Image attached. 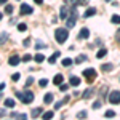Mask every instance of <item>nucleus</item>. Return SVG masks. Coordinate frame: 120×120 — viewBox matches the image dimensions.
Returning <instances> with one entry per match:
<instances>
[{"label": "nucleus", "instance_id": "obj_1", "mask_svg": "<svg viewBox=\"0 0 120 120\" xmlns=\"http://www.w3.org/2000/svg\"><path fill=\"white\" fill-rule=\"evenodd\" d=\"M74 8H75V7L71 3V2H69V0H67V2H64V5H63V7H61V10H59V18H61V19H67V16L71 15V11H72Z\"/></svg>", "mask_w": 120, "mask_h": 120}, {"label": "nucleus", "instance_id": "obj_2", "mask_svg": "<svg viewBox=\"0 0 120 120\" xmlns=\"http://www.w3.org/2000/svg\"><path fill=\"white\" fill-rule=\"evenodd\" d=\"M16 98L19 101H22L24 104H30L34 101V93L32 91H18L16 93Z\"/></svg>", "mask_w": 120, "mask_h": 120}, {"label": "nucleus", "instance_id": "obj_3", "mask_svg": "<svg viewBox=\"0 0 120 120\" xmlns=\"http://www.w3.org/2000/svg\"><path fill=\"white\" fill-rule=\"evenodd\" d=\"M67 37H69V30L67 29H56L55 30V38L58 43H64L66 40H67Z\"/></svg>", "mask_w": 120, "mask_h": 120}, {"label": "nucleus", "instance_id": "obj_4", "mask_svg": "<svg viewBox=\"0 0 120 120\" xmlns=\"http://www.w3.org/2000/svg\"><path fill=\"white\" fill-rule=\"evenodd\" d=\"M83 77L86 79V82H88V83H93L94 80H96V71L91 69V67H88V69L83 71Z\"/></svg>", "mask_w": 120, "mask_h": 120}, {"label": "nucleus", "instance_id": "obj_5", "mask_svg": "<svg viewBox=\"0 0 120 120\" xmlns=\"http://www.w3.org/2000/svg\"><path fill=\"white\" fill-rule=\"evenodd\" d=\"M77 24V10H72L71 11V15H69V18H67V22H66V26H67V29H72Z\"/></svg>", "mask_w": 120, "mask_h": 120}, {"label": "nucleus", "instance_id": "obj_6", "mask_svg": "<svg viewBox=\"0 0 120 120\" xmlns=\"http://www.w3.org/2000/svg\"><path fill=\"white\" fill-rule=\"evenodd\" d=\"M109 102L111 104H120V91H117V90L111 91V94H109Z\"/></svg>", "mask_w": 120, "mask_h": 120}, {"label": "nucleus", "instance_id": "obj_7", "mask_svg": "<svg viewBox=\"0 0 120 120\" xmlns=\"http://www.w3.org/2000/svg\"><path fill=\"white\" fill-rule=\"evenodd\" d=\"M32 7H29L27 3H21V8H19V13L21 15H32Z\"/></svg>", "mask_w": 120, "mask_h": 120}, {"label": "nucleus", "instance_id": "obj_8", "mask_svg": "<svg viewBox=\"0 0 120 120\" xmlns=\"http://www.w3.org/2000/svg\"><path fill=\"white\" fill-rule=\"evenodd\" d=\"M93 96H94V88H88V90H85V91L82 93L83 99H90V98H93Z\"/></svg>", "mask_w": 120, "mask_h": 120}, {"label": "nucleus", "instance_id": "obj_9", "mask_svg": "<svg viewBox=\"0 0 120 120\" xmlns=\"http://www.w3.org/2000/svg\"><path fill=\"white\" fill-rule=\"evenodd\" d=\"M8 63H10V66H18L19 63H21V58H19L18 55H11L10 59H8Z\"/></svg>", "mask_w": 120, "mask_h": 120}, {"label": "nucleus", "instance_id": "obj_10", "mask_svg": "<svg viewBox=\"0 0 120 120\" xmlns=\"http://www.w3.org/2000/svg\"><path fill=\"white\" fill-rule=\"evenodd\" d=\"M94 15H96V8L91 7V8H88L85 13H83V18H91V16H94Z\"/></svg>", "mask_w": 120, "mask_h": 120}, {"label": "nucleus", "instance_id": "obj_11", "mask_svg": "<svg viewBox=\"0 0 120 120\" xmlns=\"http://www.w3.org/2000/svg\"><path fill=\"white\" fill-rule=\"evenodd\" d=\"M90 37V30L86 27H83V29H80V34H79V38H88Z\"/></svg>", "mask_w": 120, "mask_h": 120}, {"label": "nucleus", "instance_id": "obj_12", "mask_svg": "<svg viewBox=\"0 0 120 120\" xmlns=\"http://www.w3.org/2000/svg\"><path fill=\"white\" fill-rule=\"evenodd\" d=\"M63 82H64V77H63V74H56L55 79H53V83H55V85H61Z\"/></svg>", "mask_w": 120, "mask_h": 120}, {"label": "nucleus", "instance_id": "obj_13", "mask_svg": "<svg viewBox=\"0 0 120 120\" xmlns=\"http://www.w3.org/2000/svg\"><path fill=\"white\" fill-rule=\"evenodd\" d=\"M80 82H82V80H80V79H79V77H75V75H72V77H71V85H72V86H79V85H80Z\"/></svg>", "mask_w": 120, "mask_h": 120}, {"label": "nucleus", "instance_id": "obj_14", "mask_svg": "<svg viewBox=\"0 0 120 120\" xmlns=\"http://www.w3.org/2000/svg\"><path fill=\"white\" fill-rule=\"evenodd\" d=\"M10 117H13V119H27V115H26V114H18V112H11V114H10Z\"/></svg>", "mask_w": 120, "mask_h": 120}, {"label": "nucleus", "instance_id": "obj_15", "mask_svg": "<svg viewBox=\"0 0 120 120\" xmlns=\"http://www.w3.org/2000/svg\"><path fill=\"white\" fill-rule=\"evenodd\" d=\"M69 2H71L74 7H77V5H86L90 0H69Z\"/></svg>", "mask_w": 120, "mask_h": 120}, {"label": "nucleus", "instance_id": "obj_16", "mask_svg": "<svg viewBox=\"0 0 120 120\" xmlns=\"http://www.w3.org/2000/svg\"><path fill=\"white\" fill-rule=\"evenodd\" d=\"M59 56H61V53H59V51H56V53H53V56H51V58H48V63H50V64H53V63H55L56 59L59 58Z\"/></svg>", "mask_w": 120, "mask_h": 120}, {"label": "nucleus", "instance_id": "obj_17", "mask_svg": "<svg viewBox=\"0 0 120 120\" xmlns=\"http://www.w3.org/2000/svg\"><path fill=\"white\" fill-rule=\"evenodd\" d=\"M51 101H53V94H51V93H46L45 96H43V102H45V104H50Z\"/></svg>", "mask_w": 120, "mask_h": 120}, {"label": "nucleus", "instance_id": "obj_18", "mask_svg": "<svg viewBox=\"0 0 120 120\" xmlns=\"http://www.w3.org/2000/svg\"><path fill=\"white\" fill-rule=\"evenodd\" d=\"M106 55H107V50H106V48H101V50L96 53V58H98V59H101V58H104Z\"/></svg>", "mask_w": 120, "mask_h": 120}, {"label": "nucleus", "instance_id": "obj_19", "mask_svg": "<svg viewBox=\"0 0 120 120\" xmlns=\"http://www.w3.org/2000/svg\"><path fill=\"white\" fill-rule=\"evenodd\" d=\"M5 107H8V109H11V107H15V99H11V98H8V99H5Z\"/></svg>", "mask_w": 120, "mask_h": 120}, {"label": "nucleus", "instance_id": "obj_20", "mask_svg": "<svg viewBox=\"0 0 120 120\" xmlns=\"http://www.w3.org/2000/svg\"><path fill=\"white\" fill-rule=\"evenodd\" d=\"M53 115H55V112H53V111H48V112H43L42 119H45V120H48V119H53Z\"/></svg>", "mask_w": 120, "mask_h": 120}, {"label": "nucleus", "instance_id": "obj_21", "mask_svg": "<svg viewBox=\"0 0 120 120\" xmlns=\"http://www.w3.org/2000/svg\"><path fill=\"white\" fill-rule=\"evenodd\" d=\"M40 114H42V109H40V107H35V109H32V112H30V115H32L34 119H35V117H38Z\"/></svg>", "mask_w": 120, "mask_h": 120}, {"label": "nucleus", "instance_id": "obj_22", "mask_svg": "<svg viewBox=\"0 0 120 120\" xmlns=\"http://www.w3.org/2000/svg\"><path fill=\"white\" fill-rule=\"evenodd\" d=\"M112 69H114V66H112V64H102L101 66L102 72H109V71H112Z\"/></svg>", "mask_w": 120, "mask_h": 120}, {"label": "nucleus", "instance_id": "obj_23", "mask_svg": "<svg viewBox=\"0 0 120 120\" xmlns=\"http://www.w3.org/2000/svg\"><path fill=\"white\" fill-rule=\"evenodd\" d=\"M111 21L114 22V24H120V15H112Z\"/></svg>", "mask_w": 120, "mask_h": 120}, {"label": "nucleus", "instance_id": "obj_24", "mask_svg": "<svg viewBox=\"0 0 120 120\" xmlns=\"http://www.w3.org/2000/svg\"><path fill=\"white\" fill-rule=\"evenodd\" d=\"M86 59V55H80V56H77V59H75V64H80V63H83Z\"/></svg>", "mask_w": 120, "mask_h": 120}, {"label": "nucleus", "instance_id": "obj_25", "mask_svg": "<svg viewBox=\"0 0 120 120\" xmlns=\"http://www.w3.org/2000/svg\"><path fill=\"white\" fill-rule=\"evenodd\" d=\"M43 61H45V56L37 53V55H35V63H43Z\"/></svg>", "mask_w": 120, "mask_h": 120}, {"label": "nucleus", "instance_id": "obj_26", "mask_svg": "<svg viewBox=\"0 0 120 120\" xmlns=\"http://www.w3.org/2000/svg\"><path fill=\"white\" fill-rule=\"evenodd\" d=\"M7 38H8V34H7V32H2V34H0V45H2V43H5V40H7Z\"/></svg>", "mask_w": 120, "mask_h": 120}, {"label": "nucleus", "instance_id": "obj_27", "mask_svg": "<svg viewBox=\"0 0 120 120\" xmlns=\"http://www.w3.org/2000/svg\"><path fill=\"white\" fill-rule=\"evenodd\" d=\"M85 117H88V112L86 111H80L77 114V119H85Z\"/></svg>", "mask_w": 120, "mask_h": 120}, {"label": "nucleus", "instance_id": "obj_28", "mask_svg": "<svg viewBox=\"0 0 120 120\" xmlns=\"http://www.w3.org/2000/svg\"><path fill=\"white\" fill-rule=\"evenodd\" d=\"M72 63H74V61H72L71 58H66V59H63V66H64V67H67V66H71Z\"/></svg>", "mask_w": 120, "mask_h": 120}, {"label": "nucleus", "instance_id": "obj_29", "mask_svg": "<svg viewBox=\"0 0 120 120\" xmlns=\"http://www.w3.org/2000/svg\"><path fill=\"white\" fill-rule=\"evenodd\" d=\"M18 30L19 32H24V30H27V26L24 22H21V24H18Z\"/></svg>", "mask_w": 120, "mask_h": 120}, {"label": "nucleus", "instance_id": "obj_30", "mask_svg": "<svg viewBox=\"0 0 120 120\" xmlns=\"http://www.w3.org/2000/svg\"><path fill=\"white\" fill-rule=\"evenodd\" d=\"M13 5H7V7H5V13H8V15H11V13H13Z\"/></svg>", "mask_w": 120, "mask_h": 120}, {"label": "nucleus", "instance_id": "obj_31", "mask_svg": "<svg viewBox=\"0 0 120 120\" xmlns=\"http://www.w3.org/2000/svg\"><path fill=\"white\" fill-rule=\"evenodd\" d=\"M46 83H48V80H46V79H40V82H38V85H40L42 88H45V86H46Z\"/></svg>", "mask_w": 120, "mask_h": 120}, {"label": "nucleus", "instance_id": "obj_32", "mask_svg": "<svg viewBox=\"0 0 120 120\" xmlns=\"http://www.w3.org/2000/svg\"><path fill=\"white\" fill-rule=\"evenodd\" d=\"M106 117H115V111H106Z\"/></svg>", "mask_w": 120, "mask_h": 120}, {"label": "nucleus", "instance_id": "obj_33", "mask_svg": "<svg viewBox=\"0 0 120 120\" xmlns=\"http://www.w3.org/2000/svg\"><path fill=\"white\" fill-rule=\"evenodd\" d=\"M46 43H42V42H38V43H35V48H38V50H40V48H46Z\"/></svg>", "mask_w": 120, "mask_h": 120}, {"label": "nucleus", "instance_id": "obj_34", "mask_svg": "<svg viewBox=\"0 0 120 120\" xmlns=\"http://www.w3.org/2000/svg\"><path fill=\"white\" fill-rule=\"evenodd\" d=\"M30 59H32V56H30V55H24V56H22V61H24V63H27V61H30Z\"/></svg>", "mask_w": 120, "mask_h": 120}, {"label": "nucleus", "instance_id": "obj_35", "mask_svg": "<svg viewBox=\"0 0 120 120\" xmlns=\"http://www.w3.org/2000/svg\"><path fill=\"white\" fill-rule=\"evenodd\" d=\"M101 106H102V104H101V101H96L94 104H93V109H99Z\"/></svg>", "mask_w": 120, "mask_h": 120}, {"label": "nucleus", "instance_id": "obj_36", "mask_svg": "<svg viewBox=\"0 0 120 120\" xmlns=\"http://www.w3.org/2000/svg\"><path fill=\"white\" fill-rule=\"evenodd\" d=\"M59 88H61V91H67V88H69V86H67L66 83H61V85H59Z\"/></svg>", "mask_w": 120, "mask_h": 120}, {"label": "nucleus", "instance_id": "obj_37", "mask_svg": "<svg viewBox=\"0 0 120 120\" xmlns=\"http://www.w3.org/2000/svg\"><path fill=\"white\" fill-rule=\"evenodd\" d=\"M11 80H13V82H18L19 80V74H13L11 75Z\"/></svg>", "mask_w": 120, "mask_h": 120}, {"label": "nucleus", "instance_id": "obj_38", "mask_svg": "<svg viewBox=\"0 0 120 120\" xmlns=\"http://www.w3.org/2000/svg\"><path fill=\"white\" fill-rule=\"evenodd\" d=\"M61 106H63V104H61V101H58L55 104V111H59V109H61Z\"/></svg>", "mask_w": 120, "mask_h": 120}, {"label": "nucleus", "instance_id": "obj_39", "mask_svg": "<svg viewBox=\"0 0 120 120\" xmlns=\"http://www.w3.org/2000/svg\"><path fill=\"white\" fill-rule=\"evenodd\" d=\"M22 45H24V46H26V48H27V46L30 45V38H26V40L22 42Z\"/></svg>", "mask_w": 120, "mask_h": 120}, {"label": "nucleus", "instance_id": "obj_40", "mask_svg": "<svg viewBox=\"0 0 120 120\" xmlns=\"http://www.w3.org/2000/svg\"><path fill=\"white\" fill-rule=\"evenodd\" d=\"M32 82H34V79H32V77H29L27 80H26V86H29V85H32Z\"/></svg>", "mask_w": 120, "mask_h": 120}, {"label": "nucleus", "instance_id": "obj_41", "mask_svg": "<svg viewBox=\"0 0 120 120\" xmlns=\"http://www.w3.org/2000/svg\"><path fill=\"white\" fill-rule=\"evenodd\" d=\"M69 99H71V98H69V96H66V98H63V99H61V104H63V106H64L66 102H69Z\"/></svg>", "mask_w": 120, "mask_h": 120}, {"label": "nucleus", "instance_id": "obj_42", "mask_svg": "<svg viewBox=\"0 0 120 120\" xmlns=\"http://www.w3.org/2000/svg\"><path fill=\"white\" fill-rule=\"evenodd\" d=\"M5 115V109H0V117H3Z\"/></svg>", "mask_w": 120, "mask_h": 120}, {"label": "nucleus", "instance_id": "obj_43", "mask_svg": "<svg viewBox=\"0 0 120 120\" xmlns=\"http://www.w3.org/2000/svg\"><path fill=\"white\" fill-rule=\"evenodd\" d=\"M34 2H35L37 5H42V3H43V0H34Z\"/></svg>", "mask_w": 120, "mask_h": 120}, {"label": "nucleus", "instance_id": "obj_44", "mask_svg": "<svg viewBox=\"0 0 120 120\" xmlns=\"http://www.w3.org/2000/svg\"><path fill=\"white\" fill-rule=\"evenodd\" d=\"M3 88H5V85H3V83H0V91H2Z\"/></svg>", "mask_w": 120, "mask_h": 120}, {"label": "nucleus", "instance_id": "obj_45", "mask_svg": "<svg viewBox=\"0 0 120 120\" xmlns=\"http://www.w3.org/2000/svg\"><path fill=\"white\" fill-rule=\"evenodd\" d=\"M7 3V0H0V5H5Z\"/></svg>", "mask_w": 120, "mask_h": 120}, {"label": "nucleus", "instance_id": "obj_46", "mask_svg": "<svg viewBox=\"0 0 120 120\" xmlns=\"http://www.w3.org/2000/svg\"><path fill=\"white\" fill-rule=\"evenodd\" d=\"M117 40H120V29H119V32H117Z\"/></svg>", "mask_w": 120, "mask_h": 120}, {"label": "nucleus", "instance_id": "obj_47", "mask_svg": "<svg viewBox=\"0 0 120 120\" xmlns=\"http://www.w3.org/2000/svg\"><path fill=\"white\" fill-rule=\"evenodd\" d=\"M0 19H2V13H0Z\"/></svg>", "mask_w": 120, "mask_h": 120}, {"label": "nucleus", "instance_id": "obj_48", "mask_svg": "<svg viewBox=\"0 0 120 120\" xmlns=\"http://www.w3.org/2000/svg\"><path fill=\"white\" fill-rule=\"evenodd\" d=\"M107 2H111V0H107Z\"/></svg>", "mask_w": 120, "mask_h": 120}]
</instances>
